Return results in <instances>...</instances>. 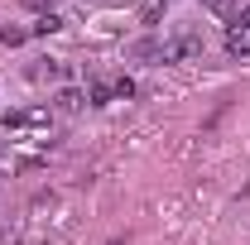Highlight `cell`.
I'll list each match as a JSON object with an SVG mask.
<instances>
[{"instance_id":"obj_1","label":"cell","mask_w":250,"mask_h":245,"mask_svg":"<svg viewBox=\"0 0 250 245\" xmlns=\"http://www.w3.org/2000/svg\"><path fill=\"white\" fill-rule=\"evenodd\" d=\"M192 53H202V34H173V39H164V43H159V58H164V62L192 58Z\"/></svg>"},{"instance_id":"obj_2","label":"cell","mask_w":250,"mask_h":245,"mask_svg":"<svg viewBox=\"0 0 250 245\" xmlns=\"http://www.w3.org/2000/svg\"><path fill=\"white\" fill-rule=\"evenodd\" d=\"M10 125L15 130H48V111H15Z\"/></svg>"},{"instance_id":"obj_3","label":"cell","mask_w":250,"mask_h":245,"mask_svg":"<svg viewBox=\"0 0 250 245\" xmlns=\"http://www.w3.org/2000/svg\"><path fill=\"white\" fill-rule=\"evenodd\" d=\"M87 96H92V106H106V101L116 96V82H101V77H96L92 87H87Z\"/></svg>"},{"instance_id":"obj_4","label":"cell","mask_w":250,"mask_h":245,"mask_svg":"<svg viewBox=\"0 0 250 245\" xmlns=\"http://www.w3.org/2000/svg\"><path fill=\"white\" fill-rule=\"evenodd\" d=\"M226 48H231V53H250V34L246 29H231V34H226Z\"/></svg>"},{"instance_id":"obj_5","label":"cell","mask_w":250,"mask_h":245,"mask_svg":"<svg viewBox=\"0 0 250 245\" xmlns=\"http://www.w3.org/2000/svg\"><path fill=\"white\" fill-rule=\"evenodd\" d=\"M82 106V92H58V111H77Z\"/></svg>"},{"instance_id":"obj_6","label":"cell","mask_w":250,"mask_h":245,"mask_svg":"<svg viewBox=\"0 0 250 245\" xmlns=\"http://www.w3.org/2000/svg\"><path fill=\"white\" fill-rule=\"evenodd\" d=\"M116 96H135V82L130 77H116Z\"/></svg>"}]
</instances>
